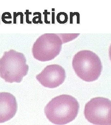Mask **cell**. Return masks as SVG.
Here are the masks:
<instances>
[{
  "instance_id": "obj_1",
  "label": "cell",
  "mask_w": 111,
  "mask_h": 125,
  "mask_svg": "<svg viewBox=\"0 0 111 125\" xmlns=\"http://www.w3.org/2000/svg\"><path fill=\"white\" fill-rule=\"evenodd\" d=\"M79 103L70 95L62 94L52 99L44 107V113L50 122L64 125L74 120L77 116Z\"/></svg>"
},
{
  "instance_id": "obj_2",
  "label": "cell",
  "mask_w": 111,
  "mask_h": 125,
  "mask_svg": "<svg viewBox=\"0 0 111 125\" xmlns=\"http://www.w3.org/2000/svg\"><path fill=\"white\" fill-rule=\"evenodd\" d=\"M28 71L26 58L22 53L10 50L0 58V77L7 83H20Z\"/></svg>"
},
{
  "instance_id": "obj_3",
  "label": "cell",
  "mask_w": 111,
  "mask_h": 125,
  "mask_svg": "<svg viewBox=\"0 0 111 125\" xmlns=\"http://www.w3.org/2000/svg\"><path fill=\"white\" fill-rule=\"evenodd\" d=\"M72 66L77 76L87 82L97 80L102 71L100 58L89 50L81 51L76 54L73 58Z\"/></svg>"
},
{
  "instance_id": "obj_4",
  "label": "cell",
  "mask_w": 111,
  "mask_h": 125,
  "mask_svg": "<svg viewBox=\"0 0 111 125\" xmlns=\"http://www.w3.org/2000/svg\"><path fill=\"white\" fill-rule=\"evenodd\" d=\"M62 39L56 33H44L33 44L32 54L36 59L41 62L51 60L58 56L62 49Z\"/></svg>"
},
{
  "instance_id": "obj_5",
  "label": "cell",
  "mask_w": 111,
  "mask_h": 125,
  "mask_svg": "<svg viewBox=\"0 0 111 125\" xmlns=\"http://www.w3.org/2000/svg\"><path fill=\"white\" fill-rule=\"evenodd\" d=\"M84 114L93 124L111 125V100L102 97L91 99L85 105Z\"/></svg>"
},
{
  "instance_id": "obj_6",
  "label": "cell",
  "mask_w": 111,
  "mask_h": 125,
  "mask_svg": "<svg viewBox=\"0 0 111 125\" xmlns=\"http://www.w3.org/2000/svg\"><path fill=\"white\" fill-rule=\"evenodd\" d=\"M65 70L58 64L47 65L36 78L44 87L53 89L62 84L66 78Z\"/></svg>"
},
{
  "instance_id": "obj_7",
  "label": "cell",
  "mask_w": 111,
  "mask_h": 125,
  "mask_svg": "<svg viewBox=\"0 0 111 125\" xmlns=\"http://www.w3.org/2000/svg\"><path fill=\"white\" fill-rule=\"evenodd\" d=\"M16 98L8 92H0V123L10 120L17 111Z\"/></svg>"
},
{
  "instance_id": "obj_8",
  "label": "cell",
  "mask_w": 111,
  "mask_h": 125,
  "mask_svg": "<svg viewBox=\"0 0 111 125\" xmlns=\"http://www.w3.org/2000/svg\"><path fill=\"white\" fill-rule=\"evenodd\" d=\"M12 17H11V14L9 13L8 12H6L4 13H3L2 15V21L4 22L5 21V19H11Z\"/></svg>"
},
{
  "instance_id": "obj_9",
  "label": "cell",
  "mask_w": 111,
  "mask_h": 125,
  "mask_svg": "<svg viewBox=\"0 0 111 125\" xmlns=\"http://www.w3.org/2000/svg\"><path fill=\"white\" fill-rule=\"evenodd\" d=\"M109 58L111 61V44L109 47Z\"/></svg>"
}]
</instances>
